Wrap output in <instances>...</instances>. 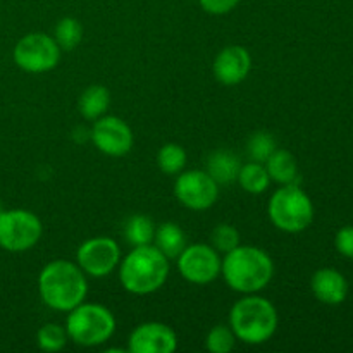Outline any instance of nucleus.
Segmentation results:
<instances>
[{
    "instance_id": "nucleus-1",
    "label": "nucleus",
    "mask_w": 353,
    "mask_h": 353,
    "mask_svg": "<svg viewBox=\"0 0 353 353\" xmlns=\"http://www.w3.org/2000/svg\"><path fill=\"white\" fill-rule=\"evenodd\" d=\"M38 293L41 302L52 310L69 312L85 302L88 295L86 274L76 262L52 261L38 274Z\"/></svg>"
},
{
    "instance_id": "nucleus-17",
    "label": "nucleus",
    "mask_w": 353,
    "mask_h": 353,
    "mask_svg": "<svg viewBox=\"0 0 353 353\" xmlns=\"http://www.w3.org/2000/svg\"><path fill=\"white\" fill-rule=\"evenodd\" d=\"M240 168V157L231 150H214L207 159V172L219 186L236 181Z\"/></svg>"
},
{
    "instance_id": "nucleus-23",
    "label": "nucleus",
    "mask_w": 353,
    "mask_h": 353,
    "mask_svg": "<svg viewBox=\"0 0 353 353\" xmlns=\"http://www.w3.org/2000/svg\"><path fill=\"white\" fill-rule=\"evenodd\" d=\"M54 40L62 52H71L81 43L83 26L76 17H62L55 26Z\"/></svg>"
},
{
    "instance_id": "nucleus-18",
    "label": "nucleus",
    "mask_w": 353,
    "mask_h": 353,
    "mask_svg": "<svg viewBox=\"0 0 353 353\" xmlns=\"http://www.w3.org/2000/svg\"><path fill=\"white\" fill-rule=\"evenodd\" d=\"M154 245L169 261H176L186 247V234L179 224L164 223L155 226Z\"/></svg>"
},
{
    "instance_id": "nucleus-14",
    "label": "nucleus",
    "mask_w": 353,
    "mask_h": 353,
    "mask_svg": "<svg viewBox=\"0 0 353 353\" xmlns=\"http://www.w3.org/2000/svg\"><path fill=\"white\" fill-rule=\"evenodd\" d=\"M252 69V55L241 45H230L224 47L216 55L212 64L214 78L226 86L240 85L247 79Z\"/></svg>"
},
{
    "instance_id": "nucleus-9",
    "label": "nucleus",
    "mask_w": 353,
    "mask_h": 353,
    "mask_svg": "<svg viewBox=\"0 0 353 353\" xmlns=\"http://www.w3.org/2000/svg\"><path fill=\"white\" fill-rule=\"evenodd\" d=\"M174 195L190 210H207L219 199V185L202 169L181 171L174 183Z\"/></svg>"
},
{
    "instance_id": "nucleus-11",
    "label": "nucleus",
    "mask_w": 353,
    "mask_h": 353,
    "mask_svg": "<svg viewBox=\"0 0 353 353\" xmlns=\"http://www.w3.org/2000/svg\"><path fill=\"white\" fill-rule=\"evenodd\" d=\"M121 262V247L114 238L95 236L88 238L79 245L76 252V264L86 276L105 278L116 271Z\"/></svg>"
},
{
    "instance_id": "nucleus-8",
    "label": "nucleus",
    "mask_w": 353,
    "mask_h": 353,
    "mask_svg": "<svg viewBox=\"0 0 353 353\" xmlns=\"http://www.w3.org/2000/svg\"><path fill=\"white\" fill-rule=\"evenodd\" d=\"M62 50L54 37L47 33H28L21 38L12 50V59L19 69L30 74L48 72L59 64Z\"/></svg>"
},
{
    "instance_id": "nucleus-10",
    "label": "nucleus",
    "mask_w": 353,
    "mask_h": 353,
    "mask_svg": "<svg viewBox=\"0 0 353 353\" xmlns=\"http://www.w3.org/2000/svg\"><path fill=\"white\" fill-rule=\"evenodd\" d=\"M176 261H178L179 274L192 285H210L221 276L219 252L212 245H186Z\"/></svg>"
},
{
    "instance_id": "nucleus-27",
    "label": "nucleus",
    "mask_w": 353,
    "mask_h": 353,
    "mask_svg": "<svg viewBox=\"0 0 353 353\" xmlns=\"http://www.w3.org/2000/svg\"><path fill=\"white\" fill-rule=\"evenodd\" d=\"M210 241H212V247L217 252L228 254L233 248H236L238 245H241L240 231L234 226H231V224H219V226L214 228L212 234H210Z\"/></svg>"
},
{
    "instance_id": "nucleus-6",
    "label": "nucleus",
    "mask_w": 353,
    "mask_h": 353,
    "mask_svg": "<svg viewBox=\"0 0 353 353\" xmlns=\"http://www.w3.org/2000/svg\"><path fill=\"white\" fill-rule=\"evenodd\" d=\"M65 331L79 347H99L116 333V317L105 305L83 302L68 312Z\"/></svg>"
},
{
    "instance_id": "nucleus-16",
    "label": "nucleus",
    "mask_w": 353,
    "mask_h": 353,
    "mask_svg": "<svg viewBox=\"0 0 353 353\" xmlns=\"http://www.w3.org/2000/svg\"><path fill=\"white\" fill-rule=\"evenodd\" d=\"M265 169L269 172L271 181L278 183V185H299L300 181V171L296 159L292 152L281 150L276 148L274 154L264 162Z\"/></svg>"
},
{
    "instance_id": "nucleus-7",
    "label": "nucleus",
    "mask_w": 353,
    "mask_h": 353,
    "mask_svg": "<svg viewBox=\"0 0 353 353\" xmlns=\"http://www.w3.org/2000/svg\"><path fill=\"white\" fill-rule=\"evenodd\" d=\"M43 234L40 217L26 209H10L0 214V248L12 254L31 250Z\"/></svg>"
},
{
    "instance_id": "nucleus-21",
    "label": "nucleus",
    "mask_w": 353,
    "mask_h": 353,
    "mask_svg": "<svg viewBox=\"0 0 353 353\" xmlns=\"http://www.w3.org/2000/svg\"><path fill=\"white\" fill-rule=\"evenodd\" d=\"M155 224L145 214H134L124 224V238L131 247H141V245L154 243Z\"/></svg>"
},
{
    "instance_id": "nucleus-4",
    "label": "nucleus",
    "mask_w": 353,
    "mask_h": 353,
    "mask_svg": "<svg viewBox=\"0 0 353 353\" xmlns=\"http://www.w3.org/2000/svg\"><path fill=\"white\" fill-rule=\"evenodd\" d=\"M278 324L276 307L257 293L245 295L230 310V327L241 343H268L278 331Z\"/></svg>"
},
{
    "instance_id": "nucleus-30",
    "label": "nucleus",
    "mask_w": 353,
    "mask_h": 353,
    "mask_svg": "<svg viewBox=\"0 0 353 353\" xmlns=\"http://www.w3.org/2000/svg\"><path fill=\"white\" fill-rule=\"evenodd\" d=\"M3 212V205H2V200H0V214Z\"/></svg>"
},
{
    "instance_id": "nucleus-19",
    "label": "nucleus",
    "mask_w": 353,
    "mask_h": 353,
    "mask_svg": "<svg viewBox=\"0 0 353 353\" xmlns=\"http://www.w3.org/2000/svg\"><path fill=\"white\" fill-rule=\"evenodd\" d=\"M110 105V93L107 86L103 85H92L81 93L78 100V110L86 121H97L107 114V109Z\"/></svg>"
},
{
    "instance_id": "nucleus-22",
    "label": "nucleus",
    "mask_w": 353,
    "mask_h": 353,
    "mask_svg": "<svg viewBox=\"0 0 353 353\" xmlns=\"http://www.w3.org/2000/svg\"><path fill=\"white\" fill-rule=\"evenodd\" d=\"M186 150L178 143H165L157 152V168L164 174L176 176L185 171L186 165Z\"/></svg>"
},
{
    "instance_id": "nucleus-13",
    "label": "nucleus",
    "mask_w": 353,
    "mask_h": 353,
    "mask_svg": "<svg viewBox=\"0 0 353 353\" xmlns=\"http://www.w3.org/2000/svg\"><path fill=\"white\" fill-rule=\"evenodd\" d=\"M178 348V334L171 326L157 321L143 323L131 331L128 352L131 353H172Z\"/></svg>"
},
{
    "instance_id": "nucleus-29",
    "label": "nucleus",
    "mask_w": 353,
    "mask_h": 353,
    "mask_svg": "<svg viewBox=\"0 0 353 353\" xmlns=\"http://www.w3.org/2000/svg\"><path fill=\"white\" fill-rule=\"evenodd\" d=\"M200 7L212 16H224L240 3V0H199Z\"/></svg>"
},
{
    "instance_id": "nucleus-3",
    "label": "nucleus",
    "mask_w": 353,
    "mask_h": 353,
    "mask_svg": "<svg viewBox=\"0 0 353 353\" xmlns=\"http://www.w3.org/2000/svg\"><path fill=\"white\" fill-rule=\"evenodd\" d=\"M169 278V259L154 243L133 247L119 262V281L128 293L150 295Z\"/></svg>"
},
{
    "instance_id": "nucleus-5",
    "label": "nucleus",
    "mask_w": 353,
    "mask_h": 353,
    "mask_svg": "<svg viewBox=\"0 0 353 353\" xmlns=\"http://www.w3.org/2000/svg\"><path fill=\"white\" fill-rule=\"evenodd\" d=\"M268 216L283 233H302L314 221V203L299 185H283L269 199Z\"/></svg>"
},
{
    "instance_id": "nucleus-20",
    "label": "nucleus",
    "mask_w": 353,
    "mask_h": 353,
    "mask_svg": "<svg viewBox=\"0 0 353 353\" xmlns=\"http://www.w3.org/2000/svg\"><path fill=\"white\" fill-rule=\"evenodd\" d=\"M236 181L240 183L245 192L252 193V195H261V193L268 192V188L271 186V178H269L265 165L262 162L254 161L241 164Z\"/></svg>"
},
{
    "instance_id": "nucleus-28",
    "label": "nucleus",
    "mask_w": 353,
    "mask_h": 353,
    "mask_svg": "<svg viewBox=\"0 0 353 353\" xmlns=\"http://www.w3.org/2000/svg\"><path fill=\"white\" fill-rule=\"evenodd\" d=\"M334 247L338 254L353 261V226H345L334 236Z\"/></svg>"
},
{
    "instance_id": "nucleus-2",
    "label": "nucleus",
    "mask_w": 353,
    "mask_h": 353,
    "mask_svg": "<svg viewBox=\"0 0 353 353\" xmlns=\"http://www.w3.org/2000/svg\"><path fill=\"white\" fill-rule=\"evenodd\" d=\"M221 276L233 292L243 295L259 293L272 281L274 262L262 248L238 245L221 259Z\"/></svg>"
},
{
    "instance_id": "nucleus-15",
    "label": "nucleus",
    "mask_w": 353,
    "mask_h": 353,
    "mask_svg": "<svg viewBox=\"0 0 353 353\" xmlns=\"http://www.w3.org/2000/svg\"><path fill=\"white\" fill-rule=\"evenodd\" d=\"M310 288H312L314 296L326 305H340L348 295L347 279L333 268H323L314 272Z\"/></svg>"
},
{
    "instance_id": "nucleus-24",
    "label": "nucleus",
    "mask_w": 353,
    "mask_h": 353,
    "mask_svg": "<svg viewBox=\"0 0 353 353\" xmlns=\"http://www.w3.org/2000/svg\"><path fill=\"white\" fill-rule=\"evenodd\" d=\"M69 336L61 324L47 323L38 330L37 343L43 352H61L68 343Z\"/></svg>"
},
{
    "instance_id": "nucleus-26",
    "label": "nucleus",
    "mask_w": 353,
    "mask_h": 353,
    "mask_svg": "<svg viewBox=\"0 0 353 353\" xmlns=\"http://www.w3.org/2000/svg\"><path fill=\"white\" fill-rule=\"evenodd\" d=\"M234 345H236V336L230 326L219 324L207 333L205 347L210 353H230Z\"/></svg>"
},
{
    "instance_id": "nucleus-12",
    "label": "nucleus",
    "mask_w": 353,
    "mask_h": 353,
    "mask_svg": "<svg viewBox=\"0 0 353 353\" xmlns=\"http://www.w3.org/2000/svg\"><path fill=\"white\" fill-rule=\"evenodd\" d=\"M90 140L97 147V150L102 152L109 157H124L130 154L133 148V131L124 123L121 117L103 114L97 121H93V126L90 130Z\"/></svg>"
},
{
    "instance_id": "nucleus-25",
    "label": "nucleus",
    "mask_w": 353,
    "mask_h": 353,
    "mask_svg": "<svg viewBox=\"0 0 353 353\" xmlns=\"http://www.w3.org/2000/svg\"><path fill=\"white\" fill-rule=\"evenodd\" d=\"M276 148H278V143L268 131H255L247 141V152L250 161L262 162V164L274 154Z\"/></svg>"
}]
</instances>
